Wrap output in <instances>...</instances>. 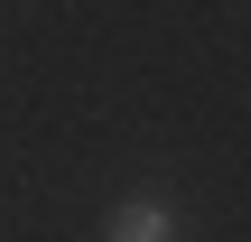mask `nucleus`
<instances>
[{"label":"nucleus","mask_w":251,"mask_h":242,"mask_svg":"<svg viewBox=\"0 0 251 242\" xmlns=\"http://www.w3.org/2000/svg\"><path fill=\"white\" fill-rule=\"evenodd\" d=\"M112 242H177V224H168L158 205H121V224H112Z\"/></svg>","instance_id":"1"}]
</instances>
